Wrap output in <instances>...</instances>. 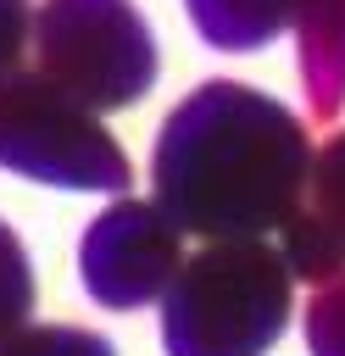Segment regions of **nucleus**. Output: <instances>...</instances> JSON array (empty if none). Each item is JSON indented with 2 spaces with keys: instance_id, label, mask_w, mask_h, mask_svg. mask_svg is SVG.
I'll list each match as a JSON object with an SVG mask.
<instances>
[{
  "instance_id": "1",
  "label": "nucleus",
  "mask_w": 345,
  "mask_h": 356,
  "mask_svg": "<svg viewBox=\"0 0 345 356\" xmlns=\"http://www.w3.org/2000/svg\"><path fill=\"white\" fill-rule=\"evenodd\" d=\"M306 122L234 78L189 89L150 150V200L195 239L278 234V222L312 189Z\"/></svg>"
},
{
  "instance_id": "2",
  "label": "nucleus",
  "mask_w": 345,
  "mask_h": 356,
  "mask_svg": "<svg viewBox=\"0 0 345 356\" xmlns=\"http://www.w3.org/2000/svg\"><path fill=\"white\" fill-rule=\"evenodd\" d=\"M295 273L267 234L206 239L161 295L167 356H267L289 328Z\"/></svg>"
},
{
  "instance_id": "3",
  "label": "nucleus",
  "mask_w": 345,
  "mask_h": 356,
  "mask_svg": "<svg viewBox=\"0 0 345 356\" xmlns=\"http://www.w3.org/2000/svg\"><path fill=\"white\" fill-rule=\"evenodd\" d=\"M0 167L50 189H89V195H128L134 178L100 111L50 83L39 67L0 72Z\"/></svg>"
},
{
  "instance_id": "4",
  "label": "nucleus",
  "mask_w": 345,
  "mask_h": 356,
  "mask_svg": "<svg viewBox=\"0 0 345 356\" xmlns=\"http://www.w3.org/2000/svg\"><path fill=\"white\" fill-rule=\"evenodd\" d=\"M33 61L89 111H122L156 83V39L134 0H45L33 11Z\"/></svg>"
},
{
  "instance_id": "5",
  "label": "nucleus",
  "mask_w": 345,
  "mask_h": 356,
  "mask_svg": "<svg viewBox=\"0 0 345 356\" xmlns=\"http://www.w3.org/2000/svg\"><path fill=\"white\" fill-rule=\"evenodd\" d=\"M178 261H184V228L156 200L117 195L78 239V278L89 300L106 312H134L161 300Z\"/></svg>"
},
{
  "instance_id": "6",
  "label": "nucleus",
  "mask_w": 345,
  "mask_h": 356,
  "mask_svg": "<svg viewBox=\"0 0 345 356\" xmlns=\"http://www.w3.org/2000/svg\"><path fill=\"white\" fill-rule=\"evenodd\" d=\"M195 33L211 50H262L284 28H295L300 0H184Z\"/></svg>"
},
{
  "instance_id": "7",
  "label": "nucleus",
  "mask_w": 345,
  "mask_h": 356,
  "mask_svg": "<svg viewBox=\"0 0 345 356\" xmlns=\"http://www.w3.org/2000/svg\"><path fill=\"white\" fill-rule=\"evenodd\" d=\"M278 250L300 284H328L334 273H345V239L323 222L317 206H295L278 222Z\"/></svg>"
},
{
  "instance_id": "8",
  "label": "nucleus",
  "mask_w": 345,
  "mask_h": 356,
  "mask_svg": "<svg viewBox=\"0 0 345 356\" xmlns=\"http://www.w3.org/2000/svg\"><path fill=\"white\" fill-rule=\"evenodd\" d=\"M0 356H117L106 334L72 328V323H22L0 339Z\"/></svg>"
},
{
  "instance_id": "9",
  "label": "nucleus",
  "mask_w": 345,
  "mask_h": 356,
  "mask_svg": "<svg viewBox=\"0 0 345 356\" xmlns=\"http://www.w3.org/2000/svg\"><path fill=\"white\" fill-rule=\"evenodd\" d=\"M33 312V261L22 250V239L0 222V339L17 334Z\"/></svg>"
},
{
  "instance_id": "10",
  "label": "nucleus",
  "mask_w": 345,
  "mask_h": 356,
  "mask_svg": "<svg viewBox=\"0 0 345 356\" xmlns=\"http://www.w3.org/2000/svg\"><path fill=\"white\" fill-rule=\"evenodd\" d=\"M306 350L312 356H345V273L317 284L306 300Z\"/></svg>"
},
{
  "instance_id": "11",
  "label": "nucleus",
  "mask_w": 345,
  "mask_h": 356,
  "mask_svg": "<svg viewBox=\"0 0 345 356\" xmlns=\"http://www.w3.org/2000/svg\"><path fill=\"white\" fill-rule=\"evenodd\" d=\"M312 206H317L323 222L345 239V128L312 156Z\"/></svg>"
},
{
  "instance_id": "12",
  "label": "nucleus",
  "mask_w": 345,
  "mask_h": 356,
  "mask_svg": "<svg viewBox=\"0 0 345 356\" xmlns=\"http://www.w3.org/2000/svg\"><path fill=\"white\" fill-rule=\"evenodd\" d=\"M28 39H33V6L28 0H0V72L17 67Z\"/></svg>"
}]
</instances>
